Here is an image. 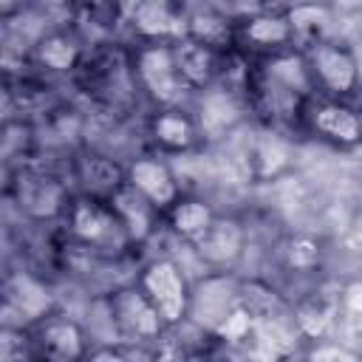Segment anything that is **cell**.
<instances>
[{
    "label": "cell",
    "instance_id": "obj_16",
    "mask_svg": "<svg viewBox=\"0 0 362 362\" xmlns=\"http://www.w3.org/2000/svg\"><path fill=\"white\" fill-rule=\"evenodd\" d=\"M74 226H76V232H79L85 240H90V243H105V240H110L113 232H116L113 218H107L99 206H90V204H79V206H76V212H74Z\"/></svg>",
    "mask_w": 362,
    "mask_h": 362
},
{
    "label": "cell",
    "instance_id": "obj_3",
    "mask_svg": "<svg viewBox=\"0 0 362 362\" xmlns=\"http://www.w3.org/2000/svg\"><path fill=\"white\" fill-rule=\"evenodd\" d=\"M238 308V291L226 277H206L192 294V317L198 325L218 331V325Z\"/></svg>",
    "mask_w": 362,
    "mask_h": 362
},
{
    "label": "cell",
    "instance_id": "obj_12",
    "mask_svg": "<svg viewBox=\"0 0 362 362\" xmlns=\"http://www.w3.org/2000/svg\"><path fill=\"white\" fill-rule=\"evenodd\" d=\"M314 124H317V130H322L328 139L342 141V144H354V141H359V136H362V122H359L348 107H339V105H325V107H320L317 116H314Z\"/></svg>",
    "mask_w": 362,
    "mask_h": 362
},
{
    "label": "cell",
    "instance_id": "obj_29",
    "mask_svg": "<svg viewBox=\"0 0 362 362\" xmlns=\"http://www.w3.org/2000/svg\"><path fill=\"white\" fill-rule=\"evenodd\" d=\"M0 3H3V8H11L14 6V0H0Z\"/></svg>",
    "mask_w": 362,
    "mask_h": 362
},
{
    "label": "cell",
    "instance_id": "obj_7",
    "mask_svg": "<svg viewBox=\"0 0 362 362\" xmlns=\"http://www.w3.org/2000/svg\"><path fill=\"white\" fill-rule=\"evenodd\" d=\"M198 252L201 257H206L209 263H232L240 255V226L235 221H212V226L206 229V235L198 240Z\"/></svg>",
    "mask_w": 362,
    "mask_h": 362
},
{
    "label": "cell",
    "instance_id": "obj_21",
    "mask_svg": "<svg viewBox=\"0 0 362 362\" xmlns=\"http://www.w3.org/2000/svg\"><path fill=\"white\" fill-rule=\"evenodd\" d=\"M286 158H288L286 144L277 141L274 136H263V139L257 141V161H260V173H263V175L277 173V170L286 164Z\"/></svg>",
    "mask_w": 362,
    "mask_h": 362
},
{
    "label": "cell",
    "instance_id": "obj_14",
    "mask_svg": "<svg viewBox=\"0 0 362 362\" xmlns=\"http://www.w3.org/2000/svg\"><path fill=\"white\" fill-rule=\"evenodd\" d=\"M238 122V107L229 96L223 93H209L201 105V127L215 139L221 136L223 130H229L232 124Z\"/></svg>",
    "mask_w": 362,
    "mask_h": 362
},
{
    "label": "cell",
    "instance_id": "obj_6",
    "mask_svg": "<svg viewBox=\"0 0 362 362\" xmlns=\"http://www.w3.org/2000/svg\"><path fill=\"white\" fill-rule=\"evenodd\" d=\"M130 184L139 192H144L150 198V204H156V206H167L175 201V181H173L170 170L153 158H141L133 164Z\"/></svg>",
    "mask_w": 362,
    "mask_h": 362
},
{
    "label": "cell",
    "instance_id": "obj_27",
    "mask_svg": "<svg viewBox=\"0 0 362 362\" xmlns=\"http://www.w3.org/2000/svg\"><path fill=\"white\" fill-rule=\"evenodd\" d=\"M311 359H345V362H354L356 354L345 351V348H317V351H311Z\"/></svg>",
    "mask_w": 362,
    "mask_h": 362
},
{
    "label": "cell",
    "instance_id": "obj_26",
    "mask_svg": "<svg viewBox=\"0 0 362 362\" xmlns=\"http://www.w3.org/2000/svg\"><path fill=\"white\" fill-rule=\"evenodd\" d=\"M314 260H317V246L311 240L300 238V240L291 243V263L294 266H311Z\"/></svg>",
    "mask_w": 362,
    "mask_h": 362
},
{
    "label": "cell",
    "instance_id": "obj_5",
    "mask_svg": "<svg viewBox=\"0 0 362 362\" xmlns=\"http://www.w3.org/2000/svg\"><path fill=\"white\" fill-rule=\"evenodd\" d=\"M314 71L334 93H351L356 85V62L351 51L339 45H320L314 51Z\"/></svg>",
    "mask_w": 362,
    "mask_h": 362
},
{
    "label": "cell",
    "instance_id": "obj_19",
    "mask_svg": "<svg viewBox=\"0 0 362 362\" xmlns=\"http://www.w3.org/2000/svg\"><path fill=\"white\" fill-rule=\"evenodd\" d=\"M291 31V23L288 20H280V17H257L252 20V25L246 28L249 40L255 42H263V45H274V42H283Z\"/></svg>",
    "mask_w": 362,
    "mask_h": 362
},
{
    "label": "cell",
    "instance_id": "obj_2",
    "mask_svg": "<svg viewBox=\"0 0 362 362\" xmlns=\"http://www.w3.org/2000/svg\"><path fill=\"white\" fill-rule=\"evenodd\" d=\"M110 322L124 337H156L161 328V314L153 305L150 294L119 291L110 300Z\"/></svg>",
    "mask_w": 362,
    "mask_h": 362
},
{
    "label": "cell",
    "instance_id": "obj_4",
    "mask_svg": "<svg viewBox=\"0 0 362 362\" xmlns=\"http://www.w3.org/2000/svg\"><path fill=\"white\" fill-rule=\"evenodd\" d=\"M139 74L144 79V85L150 88V93L161 102H170L178 96V65L173 51L167 48H147L139 57Z\"/></svg>",
    "mask_w": 362,
    "mask_h": 362
},
{
    "label": "cell",
    "instance_id": "obj_11",
    "mask_svg": "<svg viewBox=\"0 0 362 362\" xmlns=\"http://www.w3.org/2000/svg\"><path fill=\"white\" fill-rule=\"evenodd\" d=\"M40 345L51 359H76L82 356V331L74 322H48L40 334Z\"/></svg>",
    "mask_w": 362,
    "mask_h": 362
},
{
    "label": "cell",
    "instance_id": "obj_28",
    "mask_svg": "<svg viewBox=\"0 0 362 362\" xmlns=\"http://www.w3.org/2000/svg\"><path fill=\"white\" fill-rule=\"evenodd\" d=\"M345 303H348V311H351L354 317H362V283L348 286V291H345Z\"/></svg>",
    "mask_w": 362,
    "mask_h": 362
},
{
    "label": "cell",
    "instance_id": "obj_8",
    "mask_svg": "<svg viewBox=\"0 0 362 362\" xmlns=\"http://www.w3.org/2000/svg\"><path fill=\"white\" fill-rule=\"evenodd\" d=\"M51 305V294L34 283L31 277H23L17 274L8 286V294H6V311H14L20 314L23 320H37L42 317V311Z\"/></svg>",
    "mask_w": 362,
    "mask_h": 362
},
{
    "label": "cell",
    "instance_id": "obj_15",
    "mask_svg": "<svg viewBox=\"0 0 362 362\" xmlns=\"http://www.w3.org/2000/svg\"><path fill=\"white\" fill-rule=\"evenodd\" d=\"M212 221H215L212 212L204 204H198V201H187V204H178L173 209V226H175V232L184 235L187 240H195V243L206 235V229L212 226Z\"/></svg>",
    "mask_w": 362,
    "mask_h": 362
},
{
    "label": "cell",
    "instance_id": "obj_22",
    "mask_svg": "<svg viewBox=\"0 0 362 362\" xmlns=\"http://www.w3.org/2000/svg\"><path fill=\"white\" fill-rule=\"evenodd\" d=\"M288 23H291V28L300 31V34H317V31L328 23V14H325V8H320V6H297V8L288 14Z\"/></svg>",
    "mask_w": 362,
    "mask_h": 362
},
{
    "label": "cell",
    "instance_id": "obj_25",
    "mask_svg": "<svg viewBox=\"0 0 362 362\" xmlns=\"http://www.w3.org/2000/svg\"><path fill=\"white\" fill-rule=\"evenodd\" d=\"M328 322H331V311L328 308H320V305H303L300 314H297V325L305 334H311V337L322 334Z\"/></svg>",
    "mask_w": 362,
    "mask_h": 362
},
{
    "label": "cell",
    "instance_id": "obj_20",
    "mask_svg": "<svg viewBox=\"0 0 362 362\" xmlns=\"http://www.w3.org/2000/svg\"><path fill=\"white\" fill-rule=\"evenodd\" d=\"M269 74L274 76V79H280L288 90H305L308 88V76H305V68H303V62L300 59H294V57H286V59H277L272 68H269Z\"/></svg>",
    "mask_w": 362,
    "mask_h": 362
},
{
    "label": "cell",
    "instance_id": "obj_24",
    "mask_svg": "<svg viewBox=\"0 0 362 362\" xmlns=\"http://www.w3.org/2000/svg\"><path fill=\"white\" fill-rule=\"evenodd\" d=\"M252 325H255V320H252V314L246 311V308H235L221 325H218V334L221 337H226V339H232V342H238V339H243L249 331H252Z\"/></svg>",
    "mask_w": 362,
    "mask_h": 362
},
{
    "label": "cell",
    "instance_id": "obj_10",
    "mask_svg": "<svg viewBox=\"0 0 362 362\" xmlns=\"http://www.w3.org/2000/svg\"><path fill=\"white\" fill-rule=\"evenodd\" d=\"M147 201H150V198H147L144 192H139L136 187L119 189V192L113 195V206H116L122 223L127 226V232H130L133 238H144V235L150 232L153 218H150V204H147Z\"/></svg>",
    "mask_w": 362,
    "mask_h": 362
},
{
    "label": "cell",
    "instance_id": "obj_1",
    "mask_svg": "<svg viewBox=\"0 0 362 362\" xmlns=\"http://www.w3.org/2000/svg\"><path fill=\"white\" fill-rule=\"evenodd\" d=\"M144 291L150 294L153 305L158 308L164 322H178L187 311V286L181 272L167 263L158 260L144 272Z\"/></svg>",
    "mask_w": 362,
    "mask_h": 362
},
{
    "label": "cell",
    "instance_id": "obj_23",
    "mask_svg": "<svg viewBox=\"0 0 362 362\" xmlns=\"http://www.w3.org/2000/svg\"><path fill=\"white\" fill-rule=\"evenodd\" d=\"M40 54H42V59L51 68H68L74 62V57H76V48L68 40H62V37H51V40L42 42Z\"/></svg>",
    "mask_w": 362,
    "mask_h": 362
},
{
    "label": "cell",
    "instance_id": "obj_13",
    "mask_svg": "<svg viewBox=\"0 0 362 362\" xmlns=\"http://www.w3.org/2000/svg\"><path fill=\"white\" fill-rule=\"evenodd\" d=\"M175 57V65H178V74L192 82V85H204L209 79V71H212V57H209V48L198 40H187L178 45V51L173 54Z\"/></svg>",
    "mask_w": 362,
    "mask_h": 362
},
{
    "label": "cell",
    "instance_id": "obj_9",
    "mask_svg": "<svg viewBox=\"0 0 362 362\" xmlns=\"http://www.w3.org/2000/svg\"><path fill=\"white\" fill-rule=\"evenodd\" d=\"M133 23L141 34L161 37V34H181L184 23L167 8V0H139L130 6Z\"/></svg>",
    "mask_w": 362,
    "mask_h": 362
},
{
    "label": "cell",
    "instance_id": "obj_17",
    "mask_svg": "<svg viewBox=\"0 0 362 362\" xmlns=\"http://www.w3.org/2000/svg\"><path fill=\"white\" fill-rule=\"evenodd\" d=\"M189 34H192L198 42H204L206 48H209V45H223V42L229 40V25H226L223 17H218V14L198 11V14H192V20H189Z\"/></svg>",
    "mask_w": 362,
    "mask_h": 362
},
{
    "label": "cell",
    "instance_id": "obj_18",
    "mask_svg": "<svg viewBox=\"0 0 362 362\" xmlns=\"http://www.w3.org/2000/svg\"><path fill=\"white\" fill-rule=\"evenodd\" d=\"M156 139L173 150L178 147H187L192 141V127L187 119L175 116V113H164L158 122H156Z\"/></svg>",
    "mask_w": 362,
    "mask_h": 362
}]
</instances>
